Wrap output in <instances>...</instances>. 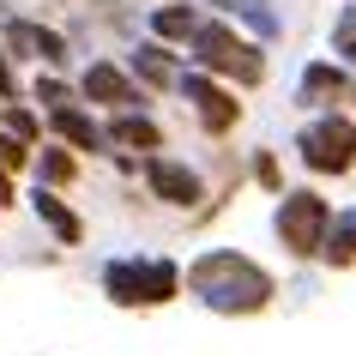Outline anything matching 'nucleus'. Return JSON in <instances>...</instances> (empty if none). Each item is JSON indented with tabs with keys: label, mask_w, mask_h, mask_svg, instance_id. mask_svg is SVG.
<instances>
[{
	"label": "nucleus",
	"mask_w": 356,
	"mask_h": 356,
	"mask_svg": "<svg viewBox=\"0 0 356 356\" xmlns=\"http://www.w3.org/2000/svg\"><path fill=\"white\" fill-rule=\"evenodd\" d=\"M296 157L308 175H350L356 169V115H308L296 133Z\"/></svg>",
	"instance_id": "39448f33"
},
{
	"label": "nucleus",
	"mask_w": 356,
	"mask_h": 356,
	"mask_svg": "<svg viewBox=\"0 0 356 356\" xmlns=\"http://www.w3.org/2000/svg\"><path fill=\"white\" fill-rule=\"evenodd\" d=\"M49 133H55V145H67L79 157H109V139H103V121H97L85 103H67V109H55L49 115Z\"/></svg>",
	"instance_id": "9d476101"
},
{
	"label": "nucleus",
	"mask_w": 356,
	"mask_h": 356,
	"mask_svg": "<svg viewBox=\"0 0 356 356\" xmlns=\"http://www.w3.org/2000/svg\"><path fill=\"white\" fill-rule=\"evenodd\" d=\"M6 206H19V181H13L6 169H0V211H6Z\"/></svg>",
	"instance_id": "393cba45"
},
{
	"label": "nucleus",
	"mask_w": 356,
	"mask_h": 356,
	"mask_svg": "<svg viewBox=\"0 0 356 356\" xmlns=\"http://www.w3.org/2000/svg\"><path fill=\"white\" fill-rule=\"evenodd\" d=\"M326 229H332V200L314 188H284L278 211H272V236L290 260H320L326 248Z\"/></svg>",
	"instance_id": "20e7f679"
},
{
	"label": "nucleus",
	"mask_w": 356,
	"mask_h": 356,
	"mask_svg": "<svg viewBox=\"0 0 356 356\" xmlns=\"http://www.w3.org/2000/svg\"><path fill=\"white\" fill-rule=\"evenodd\" d=\"M0 133H13V139L31 145V151L42 145V121H37V109H24V103H6V109H0Z\"/></svg>",
	"instance_id": "6ab92c4d"
},
{
	"label": "nucleus",
	"mask_w": 356,
	"mask_h": 356,
	"mask_svg": "<svg viewBox=\"0 0 356 356\" xmlns=\"http://www.w3.org/2000/svg\"><path fill=\"white\" fill-rule=\"evenodd\" d=\"M31 211L42 218V229H49V236H55L60 248H79V242H85V218H79V211L67 206L60 193H49V188H31Z\"/></svg>",
	"instance_id": "4468645a"
},
{
	"label": "nucleus",
	"mask_w": 356,
	"mask_h": 356,
	"mask_svg": "<svg viewBox=\"0 0 356 356\" xmlns=\"http://www.w3.org/2000/svg\"><path fill=\"white\" fill-rule=\"evenodd\" d=\"M31 157H37L31 145H19L13 133H0V169H6V175H19V169H31Z\"/></svg>",
	"instance_id": "4be33fe9"
},
{
	"label": "nucleus",
	"mask_w": 356,
	"mask_h": 356,
	"mask_svg": "<svg viewBox=\"0 0 356 356\" xmlns=\"http://www.w3.org/2000/svg\"><path fill=\"white\" fill-rule=\"evenodd\" d=\"M127 79L139 85V91H175V79H181V67H175V55H169L163 42H139L127 55Z\"/></svg>",
	"instance_id": "ddd939ff"
},
{
	"label": "nucleus",
	"mask_w": 356,
	"mask_h": 356,
	"mask_svg": "<svg viewBox=\"0 0 356 356\" xmlns=\"http://www.w3.org/2000/svg\"><path fill=\"white\" fill-rule=\"evenodd\" d=\"M103 296L115 308H163L181 296V266L169 254H121L103 266Z\"/></svg>",
	"instance_id": "f03ea898"
},
{
	"label": "nucleus",
	"mask_w": 356,
	"mask_h": 356,
	"mask_svg": "<svg viewBox=\"0 0 356 356\" xmlns=\"http://www.w3.org/2000/svg\"><path fill=\"white\" fill-rule=\"evenodd\" d=\"M181 290H188L200 308L224 320H248V314H266L272 296H278V278L266 272L254 254L242 248H206V254H193L181 266Z\"/></svg>",
	"instance_id": "f257e3e1"
},
{
	"label": "nucleus",
	"mask_w": 356,
	"mask_h": 356,
	"mask_svg": "<svg viewBox=\"0 0 356 356\" xmlns=\"http://www.w3.org/2000/svg\"><path fill=\"white\" fill-rule=\"evenodd\" d=\"M188 49H193V73L218 79V85H266L260 42L242 37V31L224 24V19H206V24H200V37H193Z\"/></svg>",
	"instance_id": "7ed1b4c3"
},
{
	"label": "nucleus",
	"mask_w": 356,
	"mask_h": 356,
	"mask_svg": "<svg viewBox=\"0 0 356 356\" xmlns=\"http://www.w3.org/2000/svg\"><path fill=\"white\" fill-rule=\"evenodd\" d=\"M332 60L356 79V6H344V13H338V24H332Z\"/></svg>",
	"instance_id": "aec40b11"
},
{
	"label": "nucleus",
	"mask_w": 356,
	"mask_h": 356,
	"mask_svg": "<svg viewBox=\"0 0 356 356\" xmlns=\"http://www.w3.org/2000/svg\"><path fill=\"white\" fill-rule=\"evenodd\" d=\"M200 24H206V13L193 6V0H169V6H151V42H193L200 37Z\"/></svg>",
	"instance_id": "2eb2a0df"
},
{
	"label": "nucleus",
	"mask_w": 356,
	"mask_h": 356,
	"mask_svg": "<svg viewBox=\"0 0 356 356\" xmlns=\"http://www.w3.org/2000/svg\"><path fill=\"white\" fill-rule=\"evenodd\" d=\"M139 175H145V188H151V200H163V206H175V211H193L200 200H206V181H200V169L193 163H181V157H139Z\"/></svg>",
	"instance_id": "6e6552de"
},
{
	"label": "nucleus",
	"mask_w": 356,
	"mask_h": 356,
	"mask_svg": "<svg viewBox=\"0 0 356 356\" xmlns=\"http://www.w3.org/2000/svg\"><path fill=\"white\" fill-rule=\"evenodd\" d=\"M19 73H13V55H6V49H0V109H6V103H19Z\"/></svg>",
	"instance_id": "5701e85b"
},
{
	"label": "nucleus",
	"mask_w": 356,
	"mask_h": 356,
	"mask_svg": "<svg viewBox=\"0 0 356 356\" xmlns=\"http://www.w3.org/2000/svg\"><path fill=\"white\" fill-rule=\"evenodd\" d=\"M79 103H97V109H109V115H139L151 103L139 85L127 79V67H115V60H91L85 73H79Z\"/></svg>",
	"instance_id": "0eeeda50"
},
{
	"label": "nucleus",
	"mask_w": 356,
	"mask_h": 356,
	"mask_svg": "<svg viewBox=\"0 0 356 356\" xmlns=\"http://www.w3.org/2000/svg\"><path fill=\"white\" fill-rule=\"evenodd\" d=\"M193 6H200V13H224V24L229 19H242L248 31H260V42H278V31H284V19L278 13H272V0H193Z\"/></svg>",
	"instance_id": "dca6fc26"
},
{
	"label": "nucleus",
	"mask_w": 356,
	"mask_h": 356,
	"mask_svg": "<svg viewBox=\"0 0 356 356\" xmlns=\"http://www.w3.org/2000/svg\"><path fill=\"white\" fill-rule=\"evenodd\" d=\"M6 55H31L42 60L49 73L55 67H67V37L60 31H49V24H31V19H6V42H0Z\"/></svg>",
	"instance_id": "9b49d317"
},
{
	"label": "nucleus",
	"mask_w": 356,
	"mask_h": 356,
	"mask_svg": "<svg viewBox=\"0 0 356 356\" xmlns=\"http://www.w3.org/2000/svg\"><path fill=\"white\" fill-rule=\"evenodd\" d=\"M103 139H109V157H115V151H139V157H157V151H163V121H151L145 109H139V115H109Z\"/></svg>",
	"instance_id": "f8f14e48"
},
{
	"label": "nucleus",
	"mask_w": 356,
	"mask_h": 356,
	"mask_svg": "<svg viewBox=\"0 0 356 356\" xmlns=\"http://www.w3.org/2000/svg\"><path fill=\"white\" fill-rule=\"evenodd\" d=\"M296 103L314 115H350L356 109V79L338 60H308L296 73Z\"/></svg>",
	"instance_id": "423d86ee"
},
{
	"label": "nucleus",
	"mask_w": 356,
	"mask_h": 356,
	"mask_svg": "<svg viewBox=\"0 0 356 356\" xmlns=\"http://www.w3.org/2000/svg\"><path fill=\"white\" fill-rule=\"evenodd\" d=\"M31 169H37V188L60 193V188H73V175H79V157H73L67 145H37Z\"/></svg>",
	"instance_id": "a211bd4d"
},
{
	"label": "nucleus",
	"mask_w": 356,
	"mask_h": 356,
	"mask_svg": "<svg viewBox=\"0 0 356 356\" xmlns=\"http://www.w3.org/2000/svg\"><path fill=\"white\" fill-rule=\"evenodd\" d=\"M175 91L193 103V115H200V127H206L211 139L236 133L242 103H236V91H229V85H218V79H206V73H181V79H175Z\"/></svg>",
	"instance_id": "1a4fd4ad"
},
{
	"label": "nucleus",
	"mask_w": 356,
	"mask_h": 356,
	"mask_svg": "<svg viewBox=\"0 0 356 356\" xmlns=\"http://www.w3.org/2000/svg\"><path fill=\"white\" fill-rule=\"evenodd\" d=\"M31 97H37V103H42L49 115H55V109H67V103H79V91H73V85H67L60 73H37V85H31Z\"/></svg>",
	"instance_id": "412c9836"
},
{
	"label": "nucleus",
	"mask_w": 356,
	"mask_h": 356,
	"mask_svg": "<svg viewBox=\"0 0 356 356\" xmlns=\"http://www.w3.org/2000/svg\"><path fill=\"white\" fill-rule=\"evenodd\" d=\"M320 260L332 266V272H350V266H356V206L332 211V229H326V248H320Z\"/></svg>",
	"instance_id": "f3484780"
},
{
	"label": "nucleus",
	"mask_w": 356,
	"mask_h": 356,
	"mask_svg": "<svg viewBox=\"0 0 356 356\" xmlns=\"http://www.w3.org/2000/svg\"><path fill=\"white\" fill-rule=\"evenodd\" d=\"M254 181H260V188H272V193H284V175H278V157H254Z\"/></svg>",
	"instance_id": "b1692460"
}]
</instances>
